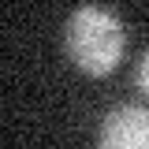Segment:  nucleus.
I'll use <instances>...</instances> for the list:
<instances>
[{
  "mask_svg": "<svg viewBox=\"0 0 149 149\" xmlns=\"http://www.w3.org/2000/svg\"><path fill=\"white\" fill-rule=\"evenodd\" d=\"M134 82H138V90L149 97V49L142 52V60H138V67H134Z\"/></svg>",
  "mask_w": 149,
  "mask_h": 149,
  "instance_id": "7ed1b4c3",
  "label": "nucleus"
},
{
  "mask_svg": "<svg viewBox=\"0 0 149 149\" xmlns=\"http://www.w3.org/2000/svg\"><path fill=\"white\" fill-rule=\"evenodd\" d=\"M63 45H67V56L74 60V67H82L86 74H108L123 60L127 30L112 8L82 4L67 15Z\"/></svg>",
  "mask_w": 149,
  "mask_h": 149,
  "instance_id": "f257e3e1",
  "label": "nucleus"
},
{
  "mask_svg": "<svg viewBox=\"0 0 149 149\" xmlns=\"http://www.w3.org/2000/svg\"><path fill=\"white\" fill-rule=\"evenodd\" d=\"M97 149H149V108L119 104L104 116Z\"/></svg>",
  "mask_w": 149,
  "mask_h": 149,
  "instance_id": "f03ea898",
  "label": "nucleus"
}]
</instances>
